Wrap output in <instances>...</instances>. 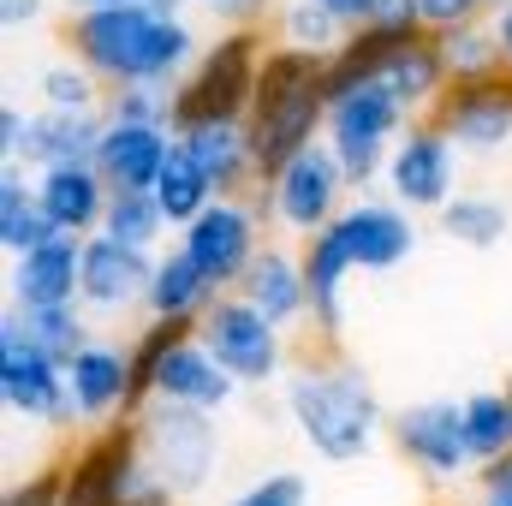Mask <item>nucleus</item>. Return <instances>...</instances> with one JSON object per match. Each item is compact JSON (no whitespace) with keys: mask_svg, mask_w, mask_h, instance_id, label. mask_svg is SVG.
Here are the masks:
<instances>
[{"mask_svg":"<svg viewBox=\"0 0 512 506\" xmlns=\"http://www.w3.org/2000/svg\"><path fill=\"white\" fill-rule=\"evenodd\" d=\"M60 42L108 90H120V84H167L173 90L209 36L191 24V0H108L90 12H66Z\"/></svg>","mask_w":512,"mask_h":506,"instance_id":"obj_1","label":"nucleus"},{"mask_svg":"<svg viewBox=\"0 0 512 506\" xmlns=\"http://www.w3.org/2000/svg\"><path fill=\"white\" fill-rule=\"evenodd\" d=\"M280 411L298 429V441L328 465L370 459L387 435V405L376 381L364 376V364L346 358L340 346H316V340L304 358H292V370L280 381Z\"/></svg>","mask_w":512,"mask_h":506,"instance_id":"obj_2","label":"nucleus"},{"mask_svg":"<svg viewBox=\"0 0 512 506\" xmlns=\"http://www.w3.org/2000/svg\"><path fill=\"white\" fill-rule=\"evenodd\" d=\"M322 126H328V54H304V48L268 42L262 72H256L251 114H245L256 167L274 173L286 155L316 143Z\"/></svg>","mask_w":512,"mask_h":506,"instance_id":"obj_3","label":"nucleus"},{"mask_svg":"<svg viewBox=\"0 0 512 506\" xmlns=\"http://www.w3.org/2000/svg\"><path fill=\"white\" fill-rule=\"evenodd\" d=\"M262 54H268V30L262 24H221L215 42H203L191 72L173 84V131L245 120L256 96Z\"/></svg>","mask_w":512,"mask_h":506,"instance_id":"obj_4","label":"nucleus"},{"mask_svg":"<svg viewBox=\"0 0 512 506\" xmlns=\"http://www.w3.org/2000/svg\"><path fill=\"white\" fill-rule=\"evenodd\" d=\"M137 441H143V471L155 489L191 501L215 483L221 471V411L173 405V399H143L137 411Z\"/></svg>","mask_w":512,"mask_h":506,"instance_id":"obj_5","label":"nucleus"},{"mask_svg":"<svg viewBox=\"0 0 512 506\" xmlns=\"http://www.w3.org/2000/svg\"><path fill=\"white\" fill-rule=\"evenodd\" d=\"M352 179H346V167H340V155L316 137V143H304L298 155H286L274 173H262V185H256L251 197L262 203V215H268V227L280 233V239H310V233H322L346 203H352Z\"/></svg>","mask_w":512,"mask_h":506,"instance_id":"obj_6","label":"nucleus"},{"mask_svg":"<svg viewBox=\"0 0 512 506\" xmlns=\"http://www.w3.org/2000/svg\"><path fill=\"white\" fill-rule=\"evenodd\" d=\"M405 126H411V108L387 90L382 78H364V84H346V90L328 96L322 143L340 155L346 179L364 191V185H382V167Z\"/></svg>","mask_w":512,"mask_h":506,"instance_id":"obj_7","label":"nucleus"},{"mask_svg":"<svg viewBox=\"0 0 512 506\" xmlns=\"http://www.w3.org/2000/svg\"><path fill=\"white\" fill-rule=\"evenodd\" d=\"M149 489L137 417L96 423L60 453V506H131Z\"/></svg>","mask_w":512,"mask_h":506,"instance_id":"obj_8","label":"nucleus"},{"mask_svg":"<svg viewBox=\"0 0 512 506\" xmlns=\"http://www.w3.org/2000/svg\"><path fill=\"white\" fill-rule=\"evenodd\" d=\"M0 405H6L12 423L48 429V435L84 429V423H78V405H72V387H66V364L48 358V352L18 328L12 310H6V322H0Z\"/></svg>","mask_w":512,"mask_h":506,"instance_id":"obj_9","label":"nucleus"},{"mask_svg":"<svg viewBox=\"0 0 512 506\" xmlns=\"http://www.w3.org/2000/svg\"><path fill=\"white\" fill-rule=\"evenodd\" d=\"M197 340L239 376V387H280L286 370H292L286 328H274L245 292H221V298L203 310Z\"/></svg>","mask_w":512,"mask_h":506,"instance_id":"obj_10","label":"nucleus"},{"mask_svg":"<svg viewBox=\"0 0 512 506\" xmlns=\"http://www.w3.org/2000/svg\"><path fill=\"white\" fill-rule=\"evenodd\" d=\"M268 233L274 227H268V215H262L256 197H215L173 239H179V251L203 268V280L215 292H239V280H245V268L256 262V251L268 245Z\"/></svg>","mask_w":512,"mask_h":506,"instance_id":"obj_11","label":"nucleus"},{"mask_svg":"<svg viewBox=\"0 0 512 506\" xmlns=\"http://www.w3.org/2000/svg\"><path fill=\"white\" fill-rule=\"evenodd\" d=\"M387 441H393V453H399L429 489H459V483L477 477V459H471V447H465L459 399H417V405L387 411Z\"/></svg>","mask_w":512,"mask_h":506,"instance_id":"obj_12","label":"nucleus"},{"mask_svg":"<svg viewBox=\"0 0 512 506\" xmlns=\"http://www.w3.org/2000/svg\"><path fill=\"white\" fill-rule=\"evenodd\" d=\"M459 167H465V149L441 131L435 114H423L399 131V143L382 167V191L393 203H405L411 215H441L459 191Z\"/></svg>","mask_w":512,"mask_h":506,"instance_id":"obj_13","label":"nucleus"},{"mask_svg":"<svg viewBox=\"0 0 512 506\" xmlns=\"http://www.w3.org/2000/svg\"><path fill=\"white\" fill-rule=\"evenodd\" d=\"M346 251L358 262V274H393L417 256V215L393 197H352L340 215H334Z\"/></svg>","mask_w":512,"mask_h":506,"instance_id":"obj_14","label":"nucleus"},{"mask_svg":"<svg viewBox=\"0 0 512 506\" xmlns=\"http://www.w3.org/2000/svg\"><path fill=\"white\" fill-rule=\"evenodd\" d=\"M435 120H441V131L465 155H501V149H512V72H489V78L453 84L441 96Z\"/></svg>","mask_w":512,"mask_h":506,"instance_id":"obj_15","label":"nucleus"},{"mask_svg":"<svg viewBox=\"0 0 512 506\" xmlns=\"http://www.w3.org/2000/svg\"><path fill=\"white\" fill-rule=\"evenodd\" d=\"M149 268L155 251H137L120 245L108 233H90L84 239V280H78V304L102 322H120L131 310H143V292H149Z\"/></svg>","mask_w":512,"mask_h":506,"instance_id":"obj_16","label":"nucleus"},{"mask_svg":"<svg viewBox=\"0 0 512 506\" xmlns=\"http://www.w3.org/2000/svg\"><path fill=\"white\" fill-rule=\"evenodd\" d=\"M66 387H72V405H78V423H84V429L131 417V411H137L131 340H108V334H96V340L66 364Z\"/></svg>","mask_w":512,"mask_h":506,"instance_id":"obj_17","label":"nucleus"},{"mask_svg":"<svg viewBox=\"0 0 512 506\" xmlns=\"http://www.w3.org/2000/svg\"><path fill=\"white\" fill-rule=\"evenodd\" d=\"M78 280H84V239L78 233H48L42 245L6 256V304L12 310L78 304Z\"/></svg>","mask_w":512,"mask_h":506,"instance_id":"obj_18","label":"nucleus"},{"mask_svg":"<svg viewBox=\"0 0 512 506\" xmlns=\"http://www.w3.org/2000/svg\"><path fill=\"white\" fill-rule=\"evenodd\" d=\"M173 149H179V131L167 120H108L102 143H96V167H102V179L114 191H155Z\"/></svg>","mask_w":512,"mask_h":506,"instance_id":"obj_19","label":"nucleus"},{"mask_svg":"<svg viewBox=\"0 0 512 506\" xmlns=\"http://www.w3.org/2000/svg\"><path fill=\"white\" fill-rule=\"evenodd\" d=\"M149 399H173V405H197V411H227L239 399V376L191 334H179L167 346V358L155 364V381H149Z\"/></svg>","mask_w":512,"mask_h":506,"instance_id":"obj_20","label":"nucleus"},{"mask_svg":"<svg viewBox=\"0 0 512 506\" xmlns=\"http://www.w3.org/2000/svg\"><path fill=\"white\" fill-rule=\"evenodd\" d=\"M298 251H304V280H310V340L340 346V334H346V286L358 280V262H352L334 221L322 233H310Z\"/></svg>","mask_w":512,"mask_h":506,"instance_id":"obj_21","label":"nucleus"},{"mask_svg":"<svg viewBox=\"0 0 512 506\" xmlns=\"http://www.w3.org/2000/svg\"><path fill=\"white\" fill-rule=\"evenodd\" d=\"M239 292L251 298L274 328H286V334L304 328V322H310V280H304V251H298V239H268V245L256 251V262L245 268Z\"/></svg>","mask_w":512,"mask_h":506,"instance_id":"obj_22","label":"nucleus"},{"mask_svg":"<svg viewBox=\"0 0 512 506\" xmlns=\"http://www.w3.org/2000/svg\"><path fill=\"white\" fill-rule=\"evenodd\" d=\"M36 197H42V215L54 233L90 239V233H102L114 185L102 179L96 161H60V167H36Z\"/></svg>","mask_w":512,"mask_h":506,"instance_id":"obj_23","label":"nucleus"},{"mask_svg":"<svg viewBox=\"0 0 512 506\" xmlns=\"http://www.w3.org/2000/svg\"><path fill=\"white\" fill-rule=\"evenodd\" d=\"M382 84L405 102V108H411V120L435 114V108H441V96L453 90V72H447V48H441V36L417 24V30L387 54Z\"/></svg>","mask_w":512,"mask_h":506,"instance_id":"obj_24","label":"nucleus"},{"mask_svg":"<svg viewBox=\"0 0 512 506\" xmlns=\"http://www.w3.org/2000/svg\"><path fill=\"white\" fill-rule=\"evenodd\" d=\"M185 155L209 173V185L221 197H251L262 185V167H256V149H251V131L245 120H227V126H191L179 131Z\"/></svg>","mask_w":512,"mask_h":506,"instance_id":"obj_25","label":"nucleus"},{"mask_svg":"<svg viewBox=\"0 0 512 506\" xmlns=\"http://www.w3.org/2000/svg\"><path fill=\"white\" fill-rule=\"evenodd\" d=\"M215 298H221V292L203 280V268H197L191 256L179 251V239L155 251L149 292H143V316H155V322H203V310H209Z\"/></svg>","mask_w":512,"mask_h":506,"instance_id":"obj_26","label":"nucleus"},{"mask_svg":"<svg viewBox=\"0 0 512 506\" xmlns=\"http://www.w3.org/2000/svg\"><path fill=\"white\" fill-rule=\"evenodd\" d=\"M102 126H108L102 114H72V108H36V114H30V143H24V167L96 161Z\"/></svg>","mask_w":512,"mask_h":506,"instance_id":"obj_27","label":"nucleus"},{"mask_svg":"<svg viewBox=\"0 0 512 506\" xmlns=\"http://www.w3.org/2000/svg\"><path fill=\"white\" fill-rule=\"evenodd\" d=\"M435 233L459 251H501L512 233V209L489 191H453V203L435 215Z\"/></svg>","mask_w":512,"mask_h":506,"instance_id":"obj_28","label":"nucleus"},{"mask_svg":"<svg viewBox=\"0 0 512 506\" xmlns=\"http://www.w3.org/2000/svg\"><path fill=\"white\" fill-rule=\"evenodd\" d=\"M54 227L42 215V197H36V167L24 161H6L0 167V251L18 256L30 245H42Z\"/></svg>","mask_w":512,"mask_h":506,"instance_id":"obj_29","label":"nucleus"},{"mask_svg":"<svg viewBox=\"0 0 512 506\" xmlns=\"http://www.w3.org/2000/svg\"><path fill=\"white\" fill-rule=\"evenodd\" d=\"M262 30H268V42L304 48V54H334L352 36V24H340L322 0H274V12H268Z\"/></svg>","mask_w":512,"mask_h":506,"instance_id":"obj_30","label":"nucleus"},{"mask_svg":"<svg viewBox=\"0 0 512 506\" xmlns=\"http://www.w3.org/2000/svg\"><path fill=\"white\" fill-rule=\"evenodd\" d=\"M108 84L78 60V54H54L36 66V108H72V114H102Z\"/></svg>","mask_w":512,"mask_h":506,"instance_id":"obj_31","label":"nucleus"},{"mask_svg":"<svg viewBox=\"0 0 512 506\" xmlns=\"http://www.w3.org/2000/svg\"><path fill=\"white\" fill-rule=\"evenodd\" d=\"M459 417H465V447L477 465L501 459L512 447V405H507V387H477L459 399Z\"/></svg>","mask_w":512,"mask_h":506,"instance_id":"obj_32","label":"nucleus"},{"mask_svg":"<svg viewBox=\"0 0 512 506\" xmlns=\"http://www.w3.org/2000/svg\"><path fill=\"white\" fill-rule=\"evenodd\" d=\"M102 233L120 239V245H137V251H161L167 233H173V221L155 203V191H114L108 215H102Z\"/></svg>","mask_w":512,"mask_h":506,"instance_id":"obj_33","label":"nucleus"},{"mask_svg":"<svg viewBox=\"0 0 512 506\" xmlns=\"http://www.w3.org/2000/svg\"><path fill=\"white\" fill-rule=\"evenodd\" d=\"M12 310V304H6ZM18 316V328L48 352V358H60V364H72L90 340H96V328H90V310L84 304H54V310H12Z\"/></svg>","mask_w":512,"mask_h":506,"instance_id":"obj_34","label":"nucleus"},{"mask_svg":"<svg viewBox=\"0 0 512 506\" xmlns=\"http://www.w3.org/2000/svg\"><path fill=\"white\" fill-rule=\"evenodd\" d=\"M215 197H221V191L209 185V173H203V167H197V161L185 155V143H179V149H173V161H167V173L155 179V203L167 209L173 233H179L185 221H197V215H203V209H209Z\"/></svg>","mask_w":512,"mask_h":506,"instance_id":"obj_35","label":"nucleus"},{"mask_svg":"<svg viewBox=\"0 0 512 506\" xmlns=\"http://www.w3.org/2000/svg\"><path fill=\"white\" fill-rule=\"evenodd\" d=\"M441 48H447V72H453V84H465V78H489V72H507L495 18H477V24L441 30Z\"/></svg>","mask_w":512,"mask_h":506,"instance_id":"obj_36","label":"nucleus"},{"mask_svg":"<svg viewBox=\"0 0 512 506\" xmlns=\"http://www.w3.org/2000/svg\"><path fill=\"white\" fill-rule=\"evenodd\" d=\"M108 120H167L173 126V90L167 84H120L102 102Z\"/></svg>","mask_w":512,"mask_h":506,"instance_id":"obj_37","label":"nucleus"},{"mask_svg":"<svg viewBox=\"0 0 512 506\" xmlns=\"http://www.w3.org/2000/svg\"><path fill=\"white\" fill-rule=\"evenodd\" d=\"M221 506H310V477L304 471H262L256 483H245Z\"/></svg>","mask_w":512,"mask_h":506,"instance_id":"obj_38","label":"nucleus"},{"mask_svg":"<svg viewBox=\"0 0 512 506\" xmlns=\"http://www.w3.org/2000/svg\"><path fill=\"white\" fill-rule=\"evenodd\" d=\"M507 0H417V24L423 30H459V24H477V18H495Z\"/></svg>","mask_w":512,"mask_h":506,"instance_id":"obj_39","label":"nucleus"},{"mask_svg":"<svg viewBox=\"0 0 512 506\" xmlns=\"http://www.w3.org/2000/svg\"><path fill=\"white\" fill-rule=\"evenodd\" d=\"M0 506H60V459H48V465H36L30 477H18Z\"/></svg>","mask_w":512,"mask_h":506,"instance_id":"obj_40","label":"nucleus"},{"mask_svg":"<svg viewBox=\"0 0 512 506\" xmlns=\"http://www.w3.org/2000/svg\"><path fill=\"white\" fill-rule=\"evenodd\" d=\"M471 489H477V501L489 506H512V447L501 459H489V465H477V477H471Z\"/></svg>","mask_w":512,"mask_h":506,"instance_id":"obj_41","label":"nucleus"},{"mask_svg":"<svg viewBox=\"0 0 512 506\" xmlns=\"http://www.w3.org/2000/svg\"><path fill=\"white\" fill-rule=\"evenodd\" d=\"M191 12H209L215 24H268L274 0H191Z\"/></svg>","mask_w":512,"mask_h":506,"instance_id":"obj_42","label":"nucleus"},{"mask_svg":"<svg viewBox=\"0 0 512 506\" xmlns=\"http://www.w3.org/2000/svg\"><path fill=\"white\" fill-rule=\"evenodd\" d=\"M30 114H36V108H18V102H6V108H0V161H24Z\"/></svg>","mask_w":512,"mask_h":506,"instance_id":"obj_43","label":"nucleus"},{"mask_svg":"<svg viewBox=\"0 0 512 506\" xmlns=\"http://www.w3.org/2000/svg\"><path fill=\"white\" fill-rule=\"evenodd\" d=\"M48 6H54V0H0V24H6V36L36 30V24L48 18Z\"/></svg>","mask_w":512,"mask_h":506,"instance_id":"obj_44","label":"nucleus"},{"mask_svg":"<svg viewBox=\"0 0 512 506\" xmlns=\"http://www.w3.org/2000/svg\"><path fill=\"white\" fill-rule=\"evenodd\" d=\"M322 6H328V12H334L340 24H352V30H358V24H376V18H382V0H322Z\"/></svg>","mask_w":512,"mask_h":506,"instance_id":"obj_45","label":"nucleus"},{"mask_svg":"<svg viewBox=\"0 0 512 506\" xmlns=\"http://www.w3.org/2000/svg\"><path fill=\"white\" fill-rule=\"evenodd\" d=\"M495 30H501V60H507V72H512V6L495 12Z\"/></svg>","mask_w":512,"mask_h":506,"instance_id":"obj_46","label":"nucleus"},{"mask_svg":"<svg viewBox=\"0 0 512 506\" xmlns=\"http://www.w3.org/2000/svg\"><path fill=\"white\" fill-rule=\"evenodd\" d=\"M131 506H185L179 501V495H167V489H155V483H149V489H143V495H137V501Z\"/></svg>","mask_w":512,"mask_h":506,"instance_id":"obj_47","label":"nucleus"},{"mask_svg":"<svg viewBox=\"0 0 512 506\" xmlns=\"http://www.w3.org/2000/svg\"><path fill=\"white\" fill-rule=\"evenodd\" d=\"M60 12H90V6H108V0H54Z\"/></svg>","mask_w":512,"mask_h":506,"instance_id":"obj_48","label":"nucleus"},{"mask_svg":"<svg viewBox=\"0 0 512 506\" xmlns=\"http://www.w3.org/2000/svg\"><path fill=\"white\" fill-rule=\"evenodd\" d=\"M507 405H512V376H507Z\"/></svg>","mask_w":512,"mask_h":506,"instance_id":"obj_49","label":"nucleus"},{"mask_svg":"<svg viewBox=\"0 0 512 506\" xmlns=\"http://www.w3.org/2000/svg\"><path fill=\"white\" fill-rule=\"evenodd\" d=\"M507 6H512V0H507Z\"/></svg>","mask_w":512,"mask_h":506,"instance_id":"obj_50","label":"nucleus"}]
</instances>
